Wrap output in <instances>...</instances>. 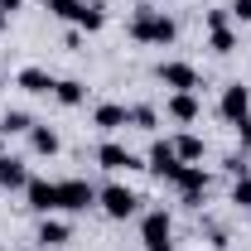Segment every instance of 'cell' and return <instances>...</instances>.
I'll use <instances>...</instances> for the list:
<instances>
[{
    "label": "cell",
    "mask_w": 251,
    "mask_h": 251,
    "mask_svg": "<svg viewBox=\"0 0 251 251\" xmlns=\"http://www.w3.org/2000/svg\"><path fill=\"white\" fill-rule=\"evenodd\" d=\"M130 39H140V44H169V39H174V20H169L164 10L140 5V10L130 15Z\"/></svg>",
    "instance_id": "6da1fadb"
},
{
    "label": "cell",
    "mask_w": 251,
    "mask_h": 251,
    "mask_svg": "<svg viewBox=\"0 0 251 251\" xmlns=\"http://www.w3.org/2000/svg\"><path fill=\"white\" fill-rule=\"evenodd\" d=\"M97 203H101V213H106V218H116V222L130 218V213L140 208V198H135L126 184H106V188H97Z\"/></svg>",
    "instance_id": "7a4b0ae2"
},
{
    "label": "cell",
    "mask_w": 251,
    "mask_h": 251,
    "mask_svg": "<svg viewBox=\"0 0 251 251\" xmlns=\"http://www.w3.org/2000/svg\"><path fill=\"white\" fill-rule=\"evenodd\" d=\"M92 203H97V188L87 179H63L58 184V208L63 213H87Z\"/></svg>",
    "instance_id": "3957f363"
},
{
    "label": "cell",
    "mask_w": 251,
    "mask_h": 251,
    "mask_svg": "<svg viewBox=\"0 0 251 251\" xmlns=\"http://www.w3.org/2000/svg\"><path fill=\"white\" fill-rule=\"evenodd\" d=\"M218 111H222V121L242 126V121H247V116H251V87H242V82H232V87L222 92Z\"/></svg>",
    "instance_id": "277c9868"
},
{
    "label": "cell",
    "mask_w": 251,
    "mask_h": 251,
    "mask_svg": "<svg viewBox=\"0 0 251 251\" xmlns=\"http://www.w3.org/2000/svg\"><path fill=\"white\" fill-rule=\"evenodd\" d=\"M203 20H208V44H213V53H232V49H237V34L227 25L232 15H227V10H208Z\"/></svg>",
    "instance_id": "5b68a950"
},
{
    "label": "cell",
    "mask_w": 251,
    "mask_h": 251,
    "mask_svg": "<svg viewBox=\"0 0 251 251\" xmlns=\"http://www.w3.org/2000/svg\"><path fill=\"white\" fill-rule=\"evenodd\" d=\"M155 77L164 87H174V92H193V87H198V68H193V63H159Z\"/></svg>",
    "instance_id": "8992f818"
},
{
    "label": "cell",
    "mask_w": 251,
    "mask_h": 251,
    "mask_svg": "<svg viewBox=\"0 0 251 251\" xmlns=\"http://www.w3.org/2000/svg\"><path fill=\"white\" fill-rule=\"evenodd\" d=\"M150 169H155L159 179H169V184H174V179H179V169H184V159L174 155V145H169V140H155V145H150Z\"/></svg>",
    "instance_id": "52a82bcc"
},
{
    "label": "cell",
    "mask_w": 251,
    "mask_h": 251,
    "mask_svg": "<svg viewBox=\"0 0 251 251\" xmlns=\"http://www.w3.org/2000/svg\"><path fill=\"white\" fill-rule=\"evenodd\" d=\"M25 198H29V208L34 213H58V184H49V179H29L25 184Z\"/></svg>",
    "instance_id": "ba28073f"
},
{
    "label": "cell",
    "mask_w": 251,
    "mask_h": 251,
    "mask_svg": "<svg viewBox=\"0 0 251 251\" xmlns=\"http://www.w3.org/2000/svg\"><path fill=\"white\" fill-rule=\"evenodd\" d=\"M174 188L184 193L188 208H198V203H203V188H208V174H203L198 164H184V169H179V179H174Z\"/></svg>",
    "instance_id": "9c48e42d"
},
{
    "label": "cell",
    "mask_w": 251,
    "mask_h": 251,
    "mask_svg": "<svg viewBox=\"0 0 251 251\" xmlns=\"http://www.w3.org/2000/svg\"><path fill=\"white\" fill-rule=\"evenodd\" d=\"M97 164L111 169V174H116V169H140V159L130 155L126 145H116V140H101V145H97Z\"/></svg>",
    "instance_id": "30bf717a"
},
{
    "label": "cell",
    "mask_w": 251,
    "mask_h": 251,
    "mask_svg": "<svg viewBox=\"0 0 251 251\" xmlns=\"http://www.w3.org/2000/svg\"><path fill=\"white\" fill-rule=\"evenodd\" d=\"M53 82H58V77H49V73H44V68H20V73H15V87H25V92H53Z\"/></svg>",
    "instance_id": "8fae6325"
},
{
    "label": "cell",
    "mask_w": 251,
    "mask_h": 251,
    "mask_svg": "<svg viewBox=\"0 0 251 251\" xmlns=\"http://www.w3.org/2000/svg\"><path fill=\"white\" fill-rule=\"evenodd\" d=\"M25 184H29V169H25V159L0 155V188H25Z\"/></svg>",
    "instance_id": "7c38bea8"
},
{
    "label": "cell",
    "mask_w": 251,
    "mask_h": 251,
    "mask_svg": "<svg viewBox=\"0 0 251 251\" xmlns=\"http://www.w3.org/2000/svg\"><path fill=\"white\" fill-rule=\"evenodd\" d=\"M73 20L82 25L87 34H97L101 25H106V10H101V0H77V10H73Z\"/></svg>",
    "instance_id": "4fadbf2b"
},
{
    "label": "cell",
    "mask_w": 251,
    "mask_h": 251,
    "mask_svg": "<svg viewBox=\"0 0 251 251\" xmlns=\"http://www.w3.org/2000/svg\"><path fill=\"white\" fill-rule=\"evenodd\" d=\"M101 130H121V126H130V111H126L121 101H101L97 106V116H92Z\"/></svg>",
    "instance_id": "5bb4252c"
},
{
    "label": "cell",
    "mask_w": 251,
    "mask_h": 251,
    "mask_svg": "<svg viewBox=\"0 0 251 251\" xmlns=\"http://www.w3.org/2000/svg\"><path fill=\"white\" fill-rule=\"evenodd\" d=\"M140 237H145V247H150V242H169V213H164V208L145 213V222H140Z\"/></svg>",
    "instance_id": "9a60e30c"
},
{
    "label": "cell",
    "mask_w": 251,
    "mask_h": 251,
    "mask_svg": "<svg viewBox=\"0 0 251 251\" xmlns=\"http://www.w3.org/2000/svg\"><path fill=\"white\" fill-rule=\"evenodd\" d=\"M68 237H73L68 222H58V218H44V222H39V247H63Z\"/></svg>",
    "instance_id": "2e32d148"
},
{
    "label": "cell",
    "mask_w": 251,
    "mask_h": 251,
    "mask_svg": "<svg viewBox=\"0 0 251 251\" xmlns=\"http://www.w3.org/2000/svg\"><path fill=\"white\" fill-rule=\"evenodd\" d=\"M29 145H34V155H58V130H49V126H29Z\"/></svg>",
    "instance_id": "e0dca14e"
},
{
    "label": "cell",
    "mask_w": 251,
    "mask_h": 251,
    "mask_svg": "<svg viewBox=\"0 0 251 251\" xmlns=\"http://www.w3.org/2000/svg\"><path fill=\"white\" fill-rule=\"evenodd\" d=\"M169 116H174V121H198V97L193 92H174L169 97Z\"/></svg>",
    "instance_id": "ac0fdd59"
},
{
    "label": "cell",
    "mask_w": 251,
    "mask_h": 251,
    "mask_svg": "<svg viewBox=\"0 0 251 251\" xmlns=\"http://www.w3.org/2000/svg\"><path fill=\"white\" fill-rule=\"evenodd\" d=\"M53 97H58L63 106H82V97H87V87H82L77 77H63V82H53Z\"/></svg>",
    "instance_id": "d6986e66"
},
{
    "label": "cell",
    "mask_w": 251,
    "mask_h": 251,
    "mask_svg": "<svg viewBox=\"0 0 251 251\" xmlns=\"http://www.w3.org/2000/svg\"><path fill=\"white\" fill-rule=\"evenodd\" d=\"M34 116L29 111H5V121H0V135H29Z\"/></svg>",
    "instance_id": "ffe728a7"
},
{
    "label": "cell",
    "mask_w": 251,
    "mask_h": 251,
    "mask_svg": "<svg viewBox=\"0 0 251 251\" xmlns=\"http://www.w3.org/2000/svg\"><path fill=\"white\" fill-rule=\"evenodd\" d=\"M169 145H174V155L184 159H203V140H198V135H179V140H169Z\"/></svg>",
    "instance_id": "44dd1931"
},
{
    "label": "cell",
    "mask_w": 251,
    "mask_h": 251,
    "mask_svg": "<svg viewBox=\"0 0 251 251\" xmlns=\"http://www.w3.org/2000/svg\"><path fill=\"white\" fill-rule=\"evenodd\" d=\"M232 203L251 208V169H247V174H237V184H232Z\"/></svg>",
    "instance_id": "7402d4cb"
},
{
    "label": "cell",
    "mask_w": 251,
    "mask_h": 251,
    "mask_svg": "<svg viewBox=\"0 0 251 251\" xmlns=\"http://www.w3.org/2000/svg\"><path fill=\"white\" fill-rule=\"evenodd\" d=\"M155 106H130V126H140V130H155Z\"/></svg>",
    "instance_id": "603a6c76"
},
{
    "label": "cell",
    "mask_w": 251,
    "mask_h": 251,
    "mask_svg": "<svg viewBox=\"0 0 251 251\" xmlns=\"http://www.w3.org/2000/svg\"><path fill=\"white\" fill-rule=\"evenodd\" d=\"M44 10H49V15H58V20H73L77 0H44Z\"/></svg>",
    "instance_id": "cb8c5ba5"
},
{
    "label": "cell",
    "mask_w": 251,
    "mask_h": 251,
    "mask_svg": "<svg viewBox=\"0 0 251 251\" xmlns=\"http://www.w3.org/2000/svg\"><path fill=\"white\" fill-rule=\"evenodd\" d=\"M232 20H242V25H251V0H232V10H227Z\"/></svg>",
    "instance_id": "d4e9b609"
},
{
    "label": "cell",
    "mask_w": 251,
    "mask_h": 251,
    "mask_svg": "<svg viewBox=\"0 0 251 251\" xmlns=\"http://www.w3.org/2000/svg\"><path fill=\"white\" fill-rule=\"evenodd\" d=\"M237 135H242V145H247V150H251V116H247V121H242V126H237Z\"/></svg>",
    "instance_id": "484cf974"
},
{
    "label": "cell",
    "mask_w": 251,
    "mask_h": 251,
    "mask_svg": "<svg viewBox=\"0 0 251 251\" xmlns=\"http://www.w3.org/2000/svg\"><path fill=\"white\" fill-rule=\"evenodd\" d=\"M0 10H5V15H15V10H20V0H0Z\"/></svg>",
    "instance_id": "4316f807"
},
{
    "label": "cell",
    "mask_w": 251,
    "mask_h": 251,
    "mask_svg": "<svg viewBox=\"0 0 251 251\" xmlns=\"http://www.w3.org/2000/svg\"><path fill=\"white\" fill-rule=\"evenodd\" d=\"M145 251H174V247H169V242H150Z\"/></svg>",
    "instance_id": "83f0119b"
},
{
    "label": "cell",
    "mask_w": 251,
    "mask_h": 251,
    "mask_svg": "<svg viewBox=\"0 0 251 251\" xmlns=\"http://www.w3.org/2000/svg\"><path fill=\"white\" fill-rule=\"evenodd\" d=\"M5 25H10V15H5V10H0V29H5Z\"/></svg>",
    "instance_id": "f1b7e54d"
},
{
    "label": "cell",
    "mask_w": 251,
    "mask_h": 251,
    "mask_svg": "<svg viewBox=\"0 0 251 251\" xmlns=\"http://www.w3.org/2000/svg\"><path fill=\"white\" fill-rule=\"evenodd\" d=\"M25 251H39V247H25Z\"/></svg>",
    "instance_id": "f546056e"
},
{
    "label": "cell",
    "mask_w": 251,
    "mask_h": 251,
    "mask_svg": "<svg viewBox=\"0 0 251 251\" xmlns=\"http://www.w3.org/2000/svg\"><path fill=\"white\" fill-rule=\"evenodd\" d=\"M0 140H5V135H0Z\"/></svg>",
    "instance_id": "4dcf8cb0"
}]
</instances>
